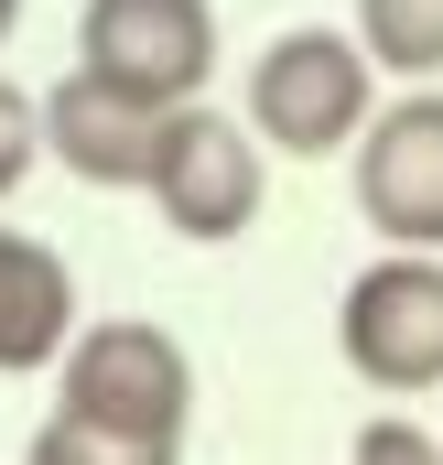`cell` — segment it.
Wrapping results in <instances>:
<instances>
[{"mask_svg": "<svg viewBox=\"0 0 443 465\" xmlns=\"http://www.w3.org/2000/svg\"><path fill=\"white\" fill-rule=\"evenodd\" d=\"M54 411L98 422L119 444H173L184 455V422H195V357L173 347L152 314H98L65 368H54Z\"/></svg>", "mask_w": 443, "mask_h": 465, "instance_id": "obj_1", "label": "cell"}, {"mask_svg": "<svg viewBox=\"0 0 443 465\" xmlns=\"http://www.w3.org/2000/svg\"><path fill=\"white\" fill-rule=\"evenodd\" d=\"M368 44H346L335 22H292L281 44H260V65H249V130L271 141V152H292V163H335V152H357L368 141Z\"/></svg>", "mask_w": 443, "mask_h": 465, "instance_id": "obj_2", "label": "cell"}, {"mask_svg": "<svg viewBox=\"0 0 443 465\" xmlns=\"http://www.w3.org/2000/svg\"><path fill=\"white\" fill-rule=\"evenodd\" d=\"M335 347L368 390H443V260L379 249L335 303Z\"/></svg>", "mask_w": 443, "mask_h": 465, "instance_id": "obj_3", "label": "cell"}, {"mask_svg": "<svg viewBox=\"0 0 443 465\" xmlns=\"http://www.w3.org/2000/svg\"><path fill=\"white\" fill-rule=\"evenodd\" d=\"M76 65L152 98V109H195L217 76V0H87Z\"/></svg>", "mask_w": 443, "mask_h": 465, "instance_id": "obj_4", "label": "cell"}, {"mask_svg": "<svg viewBox=\"0 0 443 465\" xmlns=\"http://www.w3.org/2000/svg\"><path fill=\"white\" fill-rule=\"evenodd\" d=\"M152 217L173 238H195V249H227V238L260 217V141H249V119L227 109H173L162 130V163H152Z\"/></svg>", "mask_w": 443, "mask_h": 465, "instance_id": "obj_5", "label": "cell"}, {"mask_svg": "<svg viewBox=\"0 0 443 465\" xmlns=\"http://www.w3.org/2000/svg\"><path fill=\"white\" fill-rule=\"evenodd\" d=\"M357 217L389 249H433L443 260V87H411L368 119L357 141Z\"/></svg>", "mask_w": 443, "mask_h": 465, "instance_id": "obj_6", "label": "cell"}, {"mask_svg": "<svg viewBox=\"0 0 443 465\" xmlns=\"http://www.w3.org/2000/svg\"><path fill=\"white\" fill-rule=\"evenodd\" d=\"M162 130H173V109L130 98V87L87 76V65H65V76L44 87V152H54L76 184H98V195H152Z\"/></svg>", "mask_w": 443, "mask_h": 465, "instance_id": "obj_7", "label": "cell"}, {"mask_svg": "<svg viewBox=\"0 0 443 465\" xmlns=\"http://www.w3.org/2000/svg\"><path fill=\"white\" fill-rule=\"evenodd\" d=\"M87 325H76V271L44 249V238L0 228V368L33 379V368H65Z\"/></svg>", "mask_w": 443, "mask_h": 465, "instance_id": "obj_8", "label": "cell"}, {"mask_svg": "<svg viewBox=\"0 0 443 465\" xmlns=\"http://www.w3.org/2000/svg\"><path fill=\"white\" fill-rule=\"evenodd\" d=\"M357 44H368L389 76L433 87L443 76V0H357Z\"/></svg>", "mask_w": 443, "mask_h": 465, "instance_id": "obj_9", "label": "cell"}, {"mask_svg": "<svg viewBox=\"0 0 443 465\" xmlns=\"http://www.w3.org/2000/svg\"><path fill=\"white\" fill-rule=\"evenodd\" d=\"M22 465H184L173 444H119L98 422H76V411H44V433L22 444Z\"/></svg>", "mask_w": 443, "mask_h": 465, "instance_id": "obj_10", "label": "cell"}, {"mask_svg": "<svg viewBox=\"0 0 443 465\" xmlns=\"http://www.w3.org/2000/svg\"><path fill=\"white\" fill-rule=\"evenodd\" d=\"M346 465H443V433L433 422H411V411H379L368 433H357V455Z\"/></svg>", "mask_w": 443, "mask_h": 465, "instance_id": "obj_11", "label": "cell"}, {"mask_svg": "<svg viewBox=\"0 0 443 465\" xmlns=\"http://www.w3.org/2000/svg\"><path fill=\"white\" fill-rule=\"evenodd\" d=\"M33 163H44V98H22V87L0 76V195H11Z\"/></svg>", "mask_w": 443, "mask_h": 465, "instance_id": "obj_12", "label": "cell"}, {"mask_svg": "<svg viewBox=\"0 0 443 465\" xmlns=\"http://www.w3.org/2000/svg\"><path fill=\"white\" fill-rule=\"evenodd\" d=\"M11 33H22V0H0V44H11Z\"/></svg>", "mask_w": 443, "mask_h": 465, "instance_id": "obj_13", "label": "cell"}]
</instances>
